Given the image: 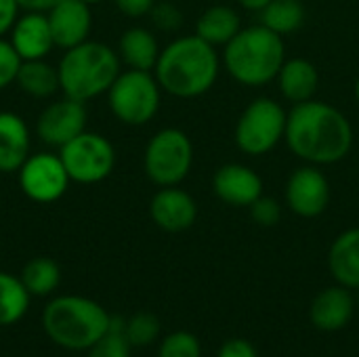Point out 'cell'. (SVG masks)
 Listing matches in <instances>:
<instances>
[{
    "label": "cell",
    "mask_w": 359,
    "mask_h": 357,
    "mask_svg": "<svg viewBox=\"0 0 359 357\" xmlns=\"http://www.w3.org/2000/svg\"><path fill=\"white\" fill-rule=\"evenodd\" d=\"M328 267L337 284L359 290V227L339 234L328 252Z\"/></svg>",
    "instance_id": "20"
},
{
    "label": "cell",
    "mask_w": 359,
    "mask_h": 357,
    "mask_svg": "<svg viewBox=\"0 0 359 357\" xmlns=\"http://www.w3.org/2000/svg\"><path fill=\"white\" fill-rule=\"evenodd\" d=\"M111 326V316L93 299L80 295L55 297L42 309V330L67 351H88Z\"/></svg>",
    "instance_id": "4"
},
{
    "label": "cell",
    "mask_w": 359,
    "mask_h": 357,
    "mask_svg": "<svg viewBox=\"0 0 359 357\" xmlns=\"http://www.w3.org/2000/svg\"><path fill=\"white\" fill-rule=\"evenodd\" d=\"M276 80L282 97L292 105L316 99V93L320 88V72L316 63L305 57L286 59Z\"/></svg>",
    "instance_id": "19"
},
{
    "label": "cell",
    "mask_w": 359,
    "mask_h": 357,
    "mask_svg": "<svg viewBox=\"0 0 359 357\" xmlns=\"http://www.w3.org/2000/svg\"><path fill=\"white\" fill-rule=\"evenodd\" d=\"M242 8H246V11H250V13H261L271 0H236Z\"/></svg>",
    "instance_id": "37"
},
{
    "label": "cell",
    "mask_w": 359,
    "mask_h": 357,
    "mask_svg": "<svg viewBox=\"0 0 359 357\" xmlns=\"http://www.w3.org/2000/svg\"><path fill=\"white\" fill-rule=\"evenodd\" d=\"M194 166V143L181 128L168 126L158 130L145 145L143 170L158 187L181 185Z\"/></svg>",
    "instance_id": "8"
},
{
    "label": "cell",
    "mask_w": 359,
    "mask_h": 357,
    "mask_svg": "<svg viewBox=\"0 0 359 357\" xmlns=\"http://www.w3.org/2000/svg\"><path fill=\"white\" fill-rule=\"evenodd\" d=\"M162 88L154 72L124 69L109 86L107 105L111 114L126 126H145L151 122L162 103Z\"/></svg>",
    "instance_id": "7"
},
{
    "label": "cell",
    "mask_w": 359,
    "mask_h": 357,
    "mask_svg": "<svg viewBox=\"0 0 359 357\" xmlns=\"http://www.w3.org/2000/svg\"><path fill=\"white\" fill-rule=\"evenodd\" d=\"M355 314V299L345 286H330L316 295L309 307L311 324L322 332L343 330Z\"/></svg>",
    "instance_id": "17"
},
{
    "label": "cell",
    "mask_w": 359,
    "mask_h": 357,
    "mask_svg": "<svg viewBox=\"0 0 359 357\" xmlns=\"http://www.w3.org/2000/svg\"><path fill=\"white\" fill-rule=\"evenodd\" d=\"M19 278L32 297H48L61 284V269L53 259L36 257L25 263Z\"/></svg>",
    "instance_id": "26"
},
{
    "label": "cell",
    "mask_w": 359,
    "mask_h": 357,
    "mask_svg": "<svg viewBox=\"0 0 359 357\" xmlns=\"http://www.w3.org/2000/svg\"><path fill=\"white\" fill-rule=\"evenodd\" d=\"M65 170L72 181L82 185H93L105 181L116 168V147L114 143L99 135L84 130L59 149Z\"/></svg>",
    "instance_id": "9"
},
{
    "label": "cell",
    "mask_w": 359,
    "mask_h": 357,
    "mask_svg": "<svg viewBox=\"0 0 359 357\" xmlns=\"http://www.w3.org/2000/svg\"><path fill=\"white\" fill-rule=\"evenodd\" d=\"M32 295L23 286L21 278L0 271V326H13L25 318Z\"/></svg>",
    "instance_id": "25"
},
{
    "label": "cell",
    "mask_w": 359,
    "mask_h": 357,
    "mask_svg": "<svg viewBox=\"0 0 359 357\" xmlns=\"http://www.w3.org/2000/svg\"><path fill=\"white\" fill-rule=\"evenodd\" d=\"M124 337L130 347H149L160 337V322L154 314L141 311L124 322Z\"/></svg>",
    "instance_id": "27"
},
{
    "label": "cell",
    "mask_w": 359,
    "mask_h": 357,
    "mask_svg": "<svg viewBox=\"0 0 359 357\" xmlns=\"http://www.w3.org/2000/svg\"><path fill=\"white\" fill-rule=\"evenodd\" d=\"M286 206L301 219H316L330 204V181L322 166L305 164L292 170L284 187Z\"/></svg>",
    "instance_id": "11"
},
{
    "label": "cell",
    "mask_w": 359,
    "mask_h": 357,
    "mask_svg": "<svg viewBox=\"0 0 359 357\" xmlns=\"http://www.w3.org/2000/svg\"><path fill=\"white\" fill-rule=\"evenodd\" d=\"M130 351L133 347L124 337V320L111 318L109 332L88 349L86 357H130Z\"/></svg>",
    "instance_id": "28"
},
{
    "label": "cell",
    "mask_w": 359,
    "mask_h": 357,
    "mask_svg": "<svg viewBox=\"0 0 359 357\" xmlns=\"http://www.w3.org/2000/svg\"><path fill=\"white\" fill-rule=\"evenodd\" d=\"M217 357H259L255 345L246 339H231L221 345Z\"/></svg>",
    "instance_id": "34"
},
{
    "label": "cell",
    "mask_w": 359,
    "mask_h": 357,
    "mask_svg": "<svg viewBox=\"0 0 359 357\" xmlns=\"http://www.w3.org/2000/svg\"><path fill=\"white\" fill-rule=\"evenodd\" d=\"M242 17L227 4L208 6L196 21V36L212 46H225L242 29Z\"/></svg>",
    "instance_id": "22"
},
{
    "label": "cell",
    "mask_w": 359,
    "mask_h": 357,
    "mask_svg": "<svg viewBox=\"0 0 359 357\" xmlns=\"http://www.w3.org/2000/svg\"><path fill=\"white\" fill-rule=\"evenodd\" d=\"M48 25L57 48H72L90 38L93 13L82 0H59L48 13Z\"/></svg>",
    "instance_id": "15"
},
{
    "label": "cell",
    "mask_w": 359,
    "mask_h": 357,
    "mask_svg": "<svg viewBox=\"0 0 359 357\" xmlns=\"http://www.w3.org/2000/svg\"><path fill=\"white\" fill-rule=\"evenodd\" d=\"M221 72L217 46L200 36H179L168 42L158 57L154 76L160 88L177 99H196L206 95Z\"/></svg>",
    "instance_id": "2"
},
{
    "label": "cell",
    "mask_w": 359,
    "mask_h": 357,
    "mask_svg": "<svg viewBox=\"0 0 359 357\" xmlns=\"http://www.w3.org/2000/svg\"><path fill=\"white\" fill-rule=\"evenodd\" d=\"M32 135L27 122L15 112H0V173L11 175L32 154Z\"/></svg>",
    "instance_id": "18"
},
{
    "label": "cell",
    "mask_w": 359,
    "mask_h": 357,
    "mask_svg": "<svg viewBox=\"0 0 359 357\" xmlns=\"http://www.w3.org/2000/svg\"><path fill=\"white\" fill-rule=\"evenodd\" d=\"M263 179L261 175L240 162L223 164L215 170L212 191L215 196L233 208H248L255 200L263 196Z\"/></svg>",
    "instance_id": "13"
},
{
    "label": "cell",
    "mask_w": 359,
    "mask_h": 357,
    "mask_svg": "<svg viewBox=\"0 0 359 357\" xmlns=\"http://www.w3.org/2000/svg\"><path fill=\"white\" fill-rule=\"evenodd\" d=\"M149 19L154 27L160 32H177L183 25V13L170 0H156V4L149 11Z\"/></svg>",
    "instance_id": "30"
},
{
    "label": "cell",
    "mask_w": 359,
    "mask_h": 357,
    "mask_svg": "<svg viewBox=\"0 0 359 357\" xmlns=\"http://www.w3.org/2000/svg\"><path fill=\"white\" fill-rule=\"evenodd\" d=\"M248 213L250 219L261 227H273L282 221V204L265 194L248 206Z\"/></svg>",
    "instance_id": "31"
},
{
    "label": "cell",
    "mask_w": 359,
    "mask_h": 357,
    "mask_svg": "<svg viewBox=\"0 0 359 357\" xmlns=\"http://www.w3.org/2000/svg\"><path fill=\"white\" fill-rule=\"evenodd\" d=\"M86 105L63 95V99L48 103L40 112L36 120V135L44 145L61 149L65 143L86 130Z\"/></svg>",
    "instance_id": "12"
},
{
    "label": "cell",
    "mask_w": 359,
    "mask_h": 357,
    "mask_svg": "<svg viewBox=\"0 0 359 357\" xmlns=\"http://www.w3.org/2000/svg\"><path fill=\"white\" fill-rule=\"evenodd\" d=\"M286 61L284 36L255 23L242 27L231 42L225 44L223 63L227 74L242 86L259 88L273 82Z\"/></svg>",
    "instance_id": "3"
},
{
    "label": "cell",
    "mask_w": 359,
    "mask_h": 357,
    "mask_svg": "<svg viewBox=\"0 0 359 357\" xmlns=\"http://www.w3.org/2000/svg\"><path fill=\"white\" fill-rule=\"evenodd\" d=\"M19 15H21V6L17 0H0V38L11 34Z\"/></svg>",
    "instance_id": "33"
},
{
    "label": "cell",
    "mask_w": 359,
    "mask_h": 357,
    "mask_svg": "<svg viewBox=\"0 0 359 357\" xmlns=\"http://www.w3.org/2000/svg\"><path fill=\"white\" fill-rule=\"evenodd\" d=\"M151 221L168 234L187 231L198 219V204L191 194L175 187H160L149 202Z\"/></svg>",
    "instance_id": "14"
},
{
    "label": "cell",
    "mask_w": 359,
    "mask_h": 357,
    "mask_svg": "<svg viewBox=\"0 0 359 357\" xmlns=\"http://www.w3.org/2000/svg\"><path fill=\"white\" fill-rule=\"evenodd\" d=\"M19 187L23 196L36 204H53L69 189V175L59 154L38 151L29 154L17 170Z\"/></svg>",
    "instance_id": "10"
},
{
    "label": "cell",
    "mask_w": 359,
    "mask_h": 357,
    "mask_svg": "<svg viewBox=\"0 0 359 357\" xmlns=\"http://www.w3.org/2000/svg\"><path fill=\"white\" fill-rule=\"evenodd\" d=\"M15 84L25 95L36 97V99H48L57 90H61L59 69H57V65H50L46 59L21 61V67H19Z\"/></svg>",
    "instance_id": "23"
},
{
    "label": "cell",
    "mask_w": 359,
    "mask_h": 357,
    "mask_svg": "<svg viewBox=\"0 0 359 357\" xmlns=\"http://www.w3.org/2000/svg\"><path fill=\"white\" fill-rule=\"evenodd\" d=\"M353 93H355V101L359 103V76L358 80H355V86H353Z\"/></svg>",
    "instance_id": "38"
},
{
    "label": "cell",
    "mask_w": 359,
    "mask_h": 357,
    "mask_svg": "<svg viewBox=\"0 0 359 357\" xmlns=\"http://www.w3.org/2000/svg\"><path fill=\"white\" fill-rule=\"evenodd\" d=\"M158 357H202V345L196 335L187 330H175L162 339Z\"/></svg>",
    "instance_id": "29"
},
{
    "label": "cell",
    "mask_w": 359,
    "mask_h": 357,
    "mask_svg": "<svg viewBox=\"0 0 359 357\" xmlns=\"http://www.w3.org/2000/svg\"><path fill=\"white\" fill-rule=\"evenodd\" d=\"M8 42L13 44L21 61L46 59L48 53L55 48L46 13L25 11L23 15H19L17 23L8 34Z\"/></svg>",
    "instance_id": "16"
},
{
    "label": "cell",
    "mask_w": 359,
    "mask_h": 357,
    "mask_svg": "<svg viewBox=\"0 0 359 357\" xmlns=\"http://www.w3.org/2000/svg\"><path fill=\"white\" fill-rule=\"evenodd\" d=\"M82 2H86L88 6H93V4H99V2H103V0H82Z\"/></svg>",
    "instance_id": "39"
},
{
    "label": "cell",
    "mask_w": 359,
    "mask_h": 357,
    "mask_svg": "<svg viewBox=\"0 0 359 357\" xmlns=\"http://www.w3.org/2000/svg\"><path fill=\"white\" fill-rule=\"evenodd\" d=\"M259 15V23H263L265 27L273 29L280 36H288L305 25L307 8L303 0H271Z\"/></svg>",
    "instance_id": "24"
},
{
    "label": "cell",
    "mask_w": 359,
    "mask_h": 357,
    "mask_svg": "<svg viewBox=\"0 0 359 357\" xmlns=\"http://www.w3.org/2000/svg\"><path fill=\"white\" fill-rule=\"evenodd\" d=\"M114 4L126 17H145L149 15L156 0H114Z\"/></svg>",
    "instance_id": "35"
},
{
    "label": "cell",
    "mask_w": 359,
    "mask_h": 357,
    "mask_svg": "<svg viewBox=\"0 0 359 357\" xmlns=\"http://www.w3.org/2000/svg\"><path fill=\"white\" fill-rule=\"evenodd\" d=\"M21 67V57L6 38H0V90L15 84Z\"/></svg>",
    "instance_id": "32"
},
{
    "label": "cell",
    "mask_w": 359,
    "mask_h": 357,
    "mask_svg": "<svg viewBox=\"0 0 359 357\" xmlns=\"http://www.w3.org/2000/svg\"><path fill=\"white\" fill-rule=\"evenodd\" d=\"M160 44L158 38L151 29L135 25L128 27L118 42V55L120 61L130 67V69H143V72H154L158 57H160Z\"/></svg>",
    "instance_id": "21"
},
{
    "label": "cell",
    "mask_w": 359,
    "mask_h": 357,
    "mask_svg": "<svg viewBox=\"0 0 359 357\" xmlns=\"http://www.w3.org/2000/svg\"><path fill=\"white\" fill-rule=\"evenodd\" d=\"M288 112L271 97L252 99L240 114L233 141L236 147L252 158L273 151L286 137Z\"/></svg>",
    "instance_id": "6"
},
{
    "label": "cell",
    "mask_w": 359,
    "mask_h": 357,
    "mask_svg": "<svg viewBox=\"0 0 359 357\" xmlns=\"http://www.w3.org/2000/svg\"><path fill=\"white\" fill-rule=\"evenodd\" d=\"M284 141L305 164L330 166L351 154L355 135L349 118L339 107L309 99L288 112Z\"/></svg>",
    "instance_id": "1"
},
{
    "label": "cell",
    "mask_w": 359,
    "mask_h": 357,
    "mask_svg": "<svg viewBox=\"0 0 359 357\" xmlns=\"http://www.w3.org/2000/svg\"><path fill=\"white\" fill-rule=\"evenodd\" d=\"M57 69L61 93L86 103L109 90L122 72V61L118 50L88 38L86 42L67 48L59 59Z\"/></svg>",
    "instance_id": "5"
},
{
    "label": "cell",
    "mask_w": 359,
    "mask_h": 357,
    "mask_svg": "<svg viewBox=\"0 0 359 357\" xmlns=\"http://www.w3.org/2000/svg\"><path fill=\"white\" fill-rule=\"evenodd\" d=\"M21 11H36V13H48L59 0H17Z\"/></svg>",
    "instance_id": "36"
}]
</instances>
